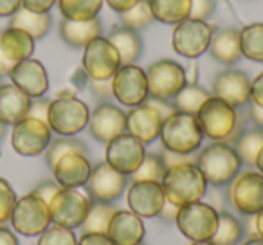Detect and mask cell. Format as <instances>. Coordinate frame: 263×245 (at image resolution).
<instances>
[{"mask_svg": "<svg viewBox=\"0 0 263 245\" xmlns=\"http://www.w3.org/2000/svg\"><path fill=\"white\" fill-rule=\"evenodd\" d=\"M197 121L204 137L215 143L231 144V146L243 130L240 112L216 96H211L200 106V110L197 112Z\"/></svg>", "mask_w": 263, "mask_h": 245, "instance_id": "1", "label": "cell"}, {"mask_svg": "<svg viewBox=\"0 0 263 245\" xmlns=\"http://www.w3.org/2000/svg\"><path fill=\"white\" fill-rule=\"evenodd\" d=\"M161 186L164 190L166 202L177 208L198 202L208 193V180L195 162H184L168 168L161 180Z\"/></svg>", "mask_w": 263, "mask_h": 245, "instance_id": "2", "label": "cell"}, {"mask_svg": "<svg viewBox=\"0 0 263 245\" xmlns=\"http://www.w3.org/2000/svg\"><path fill=\"white\" fill-rule=\"evenodd\" d=\"M159 139L164 150L180 155H193L202 146L204 134L200 130L197 116L175 112L162 121Z\"/></svg>", "mask_w": 263, "mask_h": 245, "instance_id": "3", "label": "cell"}, {"mask_svg": "<svg viewBox=\"0 0 263 245\" xmlns=\"http://www.w3.org/2000/svg\"><path fill=\"white\" fill-rule=\"evenodd\" d=\"M208 184L222 187L231 184L240 173L241 161L234 148L226 143H213L198 154L197 162Z\"/></svg>", "mask_w": 263, "mask_h": 245, "instance_id": "4", "label": "cell"}, {"mask_svg": "<svg viewBox=\"0 0 263 245\" xmlns=\"http://www.w3.org/2000/svg\"><path fill=\"white\" fill-rule=\"evenodd\" d=\"M90 108L85 101L72 98H54L49 103L47 125L60 137H74L88 125Z\"/></svg>", "mask_w": 263, "mask_h": 245, "instance_id": "5", "label": "cell"}, {"mask_svg": "<svg viewBox=\"0 0 263 245\" xmlns=\"http://www.w3.org/2000/svg\"><path fill=\"white\" fill-rule=\"evenodd\" d=\"M177 229L191 241L211 240L218 227V211L205 202H193L179 208L175 216Z\"/></svg>", "mask_w": 263, "mask_h": 245, "instance_id": "6", "label": "cell"}, {"mask_svg": "<svg viewBox=\"0 0 263 245\" xmlns=\"http://www.w3.org/2000/svg\"><path fill=\"white\" fill-rule=\"evenodd\" d=\"M9 222L16 234L27 238L40 236L52 223L49 204H45L42 198H38L33 193L24 195V197L16 198Z\"/></svg>", "mask_w": 263, "mask_h": 245, "instance_id": "7", "label": "cell"}, {"mask_svg": "<svg viewBox=\"0 0 263 245\" xmlns=\"http://www.w3.org/2000/svg\"><path fill=\"white\" fill-rule=\"evenodd\" d=\"M90 204V197L81 190L62 187L49 202V213H51L52 223L69 227V229L81 227L88 215Z\"/></svg>", "mask_w": 263, "mask_h": 245, "instance_id": "8", "label": "cell"}, {"mask_svg": "<svg viewBox=\"0 0 263 245\" xmlns=\"http://www.w3.org/2000/svg\"><path fill=\"white\" fill-rule=\"evenodd\" d=\"M148 98L173 101L187 85L186 72L180 63L173 60H159L146 69Z\"/></svg>", "mask_w": 263, "mask_h": 245, "instance_id": "9", "label": "cell"}, {"mask_svg": "<svg viewBox=\"0 0 263 245\" xmlns=\"http://www.w3.org/2000/svg\"><path fill=\"white\" fill-rule=\"evenodd\" d=\"M121 65L123 63H121L119 52L110 44L108 38L98 36L85 45L81 69L88 76V80H112Z\"/></svg>", "mask_w": 263, "mask_h": 245, "instance_id": "10", "label": "cell"}, {"mask_svg": "<svg viewBox=\"0 0 263 245\" xmlns=\"http://www.w3.org/2000/svg\"><path fill=\"white\" fill-rule=\"evenodd\" d=\"M213 29L204 20L186 18L179 22L173 29L172 45L179 56L187 60H197L209 49Z\"/></svg>", "mask_w": 263, "mask_h": 245, "instance_id": "11", "label": "cell"}, {"mask_svg": "<svg viewBox=\"0 0 263 245\" xmlns=\"http://www.w3.org/2000/svg\"><path fill=\"white\" fill-rule=\"evenodd\" d=\"M52 141V130L45 121L26 117L20 123L13 125L11 146L22 157H36L45 154Z\"/></svg>", "mask_w": 263, "mask_h": 245, "instance_id": "12", "label": "cell"}, {"mask_svg": "<svg viewBox=\"0 0 263 245\" xmlns=\"http://www.w3.org/2000/svg\"><path fill=\"white\" fill-rule=\"evenodd\" d=\"M112 96L124 106H137L148 99L146 70L136 63L121 65L110 80Z\"/></svg>", "mask_w": 263, "mask_h": 245, "instance_id": "13", "label": "cell"}, {"mask_svg": "<svg viewBox=\"0 0 263 245\" xmlns=\"http://www.w3.org/2000/svg\"><path fill=\"white\" fill-rule=\"evenodd\" d=\"M231 205L243 216H254L263 209V175L259 172L238 173L229 186Z\"/></svg>", "mask_w": 263, "mask_h": 245, "instance_id": "14", "label": "cell"}, {"mask_svg": "<svg viewBox=\"0 0 263 245\" xmlns=\"http://www.w3.org/2000/svg\"><path fill=\"white\" fill-rule=\"evenodd\" d=\"M128 186V177L116 172L108 162H98L92 166L90 177H88L85 190L92 202H106L112 204L124 193Z\"/></svg>", "mask_w": 263, "mask_h": 245, "instance_id": "15", "label": "cell"}, {"mask_svg": "<svg viewBox=\"0 0 263 245\" xmlns=\"http://www.w3.org/2000/svg\"><path fill=\"white\" fill-rule=\"evenodd\" d=\"M144 155H146L144 144L137 137L124 132L106 144L105 162H108L116 172L128 177L137 172L141 162L144 161Z\"/></svg>", "mask_w": 263, "mask_h": 245, "instance_id": "16", "label": "cell"}, {"mask_svg": "<svg viewBox=\"0 0 263 245\" xmlns=\"http://www.w3.org/2000/svg\"><path fill=\"white\" fill-rule=\"evenodd\" d=\"M87 128L96 141L108 144L117 136L126 132V112H123L121 106L103 101L90 112Z\"/></svg>", "mask_w": 263, "mask_h": 245, "instance_id": "17", "label": "cell"}, {"mask_svg": "<svg viewBox=\"0 0 263 245\" xmlns=\"http://www.w3.org/2000/svg\"><path fill=\"white\" fill-rule=\"evenodd\" d=\"M126 202L132 213L141 218H155L161 215L166 204V195L161 182L152 180H134L128 186Z\"/></svg>", "mask_w": 263, "mask_h": 245, "instance_id": "18", "label": "cell"}, {"mask_svg": "<svg viewBox=\"0 0 263 245\" xmlns=\"http://www.w3.org/2000/svg\"><path fill=\"white\" fill-rule=\"evenodd\" d=\"M34 42L22 29L8 26L0 31V76H9L16 63L33 58Z\"/></svg>", "mask_w": 263, "mask_h": 245, "instance_id": "19", "label": "cell"}, {"mask_svg": "<svg viewBox=\"0 0 263 245\" xmlns=\"http://www.w3.org/2000/svg\"><path fill=\"white\" fill-rule=\"evenodd\" d=\"M9 80L33 99L44 98L49 90V74L40 60L29 58L16 63L15 69L9 72Z\"/></svg>", "mask_w": 263, "mask_h": 245, "instance_id": "20", "label": "cell"}, {"mask_svg": "<svg viewBox=\"0 0 263 245\" xmlns=\"http://www.w3.org/2000/svg\"><path fill=\"white\" fill-rule=\"evenodd\" d=\"M215 96L222 101L229 103L231 106H245L251 101V80L247 74L236 69H229L220 72L213 83Z\"/></svg>", "mask_w": 263, "mask_h": 245, "instance_id": "21", "label": "cell"}, {"mask_svg": "<svg viewBox=\"0 0 263 245\" xmlns=\"http://www.w3.org/2000/svg\"><path fill=\"white\" fill-rule=\"evenodd\" d=\"M161 126V116L146 101L137 106H132L126 112V132L137 137L143 144H150L155 139H159Z\"/></svg>", "mask_w": 263, "mask_h": 245, "instance_id": "22", "label": "cell"}, {"mask_svg": "<svg viewBox=\"0 0 263 245\" xmlns=\"http://www.w3.org/2000/svg\"><path fill=\"white\" fill-rule=\"evenodd\" d=\"M52 177L62 187H74L80 190L85 187L92 172V162L88 155L83 154H69L63 155L58 162L51 168Z\"/></svg>", "mask_w": 263, "mask_h": 245, "instance_id": "23", "label": "cell"}, {"mask_svg": "<svg viewBox=\"0 0 263 245\" xmlns=\"http://www.w3.org/2000/svg\"><path fill=\"white\" fill-rule=\"evenodd\" d=\"M106 234L116 245H137L144 240L146 229L143 218L136 213L130 209H117L110 218Z\"/></svg>", "mask_w": 263, "mask_h": 245, "instance_id": "24", "label": "cell"}, {"mask_svg": "<svg viewBox=\"0 0 263 245\" xmlns=\"http://www.w3.org/2000/svg\"><path fill=\"white\" fill-rule=\"evenodd\" d=\"M33 98L20 90L13 83L0 85V121L6 126H13L29 116Z\"/></svg>", "mask_w": 263, "mask_h": 245, "instance_id": "25", "label": "cell"}, {"mask_svg": "<svg viewBox=\"0 0 263 245\" xmlns=\"http://www.w3.org/2000/svg\"><path fill=\"white\" fill-rule=\"evenodd\" d=\"M209 54L215 62L222 65H234L241 60L240 47V31L236 29H218L213 31L211 42H209Z\"/></svg>", "mask_w": 263, "mask_h": 245, "instance_id": "26", "label": "cell"}, {"mask_svg": "<svg viewBox=\"0 0 263 245\" xmlns=\"http://www.w3.org/2000/svg\"><path fill=\"white\" fill-rule=\"evenodd\" d=\"M101 31L103 26L98 16L90 20H81V22L67 20V18H63L60 22V36L72 49H85V45L88 42L101 36Z\"/></svg>", "mask_w": 263, "mask_h": 245, "instance_id": "27", "label": "cell"}, {"mask_svg": "<svg viewBox=\"0 0 263 245\" xmlns=\"http://www.w3.org/2000/svg\"><path fill=\"white\" fill-rule=\"evenodd\" d=\"M108 42L117 49L119 58L123 65L128 63H136L143 54V40H141L137 31L126 29V27H116L112 33L108 34Z\"/></svg>", "mask_w": 263, "mask_h": 245, "instance_id": "28", "label": "cell"}, {"mask_svg": "<svg viewBox=\"0 0 263 245\" xmlns=\"http://www.w3.org/2000/svg\"><path fill=\"white\" fill-rule=\"evenodd\" d=\"M9 26L16 27V29H22L33 40H40V38H44L51 31L52 18L49 13H33L26 8H20L9 18Z\"/></svg>", "mask_w": 263, "mask_h": 245, "instance_id": "29", "label": "cell"}, {"mask_svg": "<svg viewBox=\"0 0 263 245\" xmlns=\"http://www.w3.org/2000/svg\"><path fill=\"white\" fill-rule=\"evenodd\" d=\"M150 8L154 20L177 26L182 20L190 18L191 0H150Z\"/></svg>", "mask_w": 263, "mask_h": 245, "instance_id": "30", "label": "cell"}, {"mask_svg": "<svg viewBox=\"0 0 263 245\" xmlns=\"http://www.w3.org/2000/svg\"><path fill=\"white\" fill-rule=\"evenodd\" d=\"M263 146V128H243L238 139L233 143L234 152L240 157L241 164L245 166H254L256 157H258L259 150Z\"/></svg>", "mask_w": 263, "mask_h": 245, "instance_id": "31", "label": "cell"}, {"mask_svg": "<svg viewBox=\"0 0 263 245\" xmlns=\"http://www.w3.org/2000/svg\"><path fill=\"white\" fill-rule=\"evenodd\" d=\"M245 234L243 222L227 211H218V227L211 241L215 245H236Z\"/></svg>", "mask_w": 263, "mask_h": 245, "instance_id": "32", "label": "cell"}, {"mask_svg": "<svg viewBox=\"0 0 263 245\" xmlns=\"http://www.w3.org/2000/svg\"><path fill=\"white\" fill-rule=\"evenodd\" d=\"M241 56L256 63H263V24H249L240 31Z\"/></svg>", "mask_w": 263, "mask_h": 245, "instance_id": "33", "label": "cell"}, {"mask_svg": "<svg viewBox=\"0 0 263 245\" xmlns=\"http://www.w3.org/2000/svg\"><path fill=\"white\" fill-rule=\"evenodd\" d=\"M58 9L67 20H90L101 11L103 0H58Z\"/></svg>", "mask_w": 263, "mask_h": 245, "instance_id": "34", "label": "cell"}, {"mask_svg": "<svg viewBox=\"0 0 263 245\" xmlns=\"http://www.w3.org/2000/svg\"><path fill=\"white\" fill-rule=\"evenodd\" d=\"M209 98H211V94H209L205 88H202L200 85H186V87L177 94V98L173 99V105H175L177 112L197 116L200 106L204 105Z\"/></svg>", "mask_w": 263, "mask_h": 245, "instance_id": "35", "label": "cell"}, {"mask_svg": "<svg viewBox=\"0 0 263 245\" xmlns=\"http://www.w3.org/2000/svg\"><path fill=\"white\" fill-rule=\"evenodd\" d=\"M117 209L106 202H92L88 215L83 222V233H106L112 215Z\"/></svg>", "mask_w": 263, "mask_h": 245, "instance_id": "36", "label": "cell"}, {"mask_svg": "<svg viewBox=\"0 0 263 245\" xmlns=\"http://www.w3.org/2000/svg\"><path fill=\"white\" fill-rule=\"evenodd\" d=\"M69 154L88 155V150L76 137H58V139L51 141L49 148L45 150V162H47L49 168H52L63 155H69Z\"/></svg>", "mask_w": 263, "mask_h": 245, "instance_id": "37", "label": "cell"}, {"mask_svg": "<svg viewBox=\"0 0 263 245\" xmlns=\"http://www.w3.org/2000/svg\"><path fill=\"white\" fill-rule=\"evenodd\" d=\"M119 22L123 27L132 31H141L154 22L150 0H137L136 6H132L128 11L119 13Z\"/></svg>", "mask_w": 263, "mask_h": 245, "instance_id": "38", "label": "cell"}, {"mask_svg": "<svg viewBox=\"0 0 263 245\" xmlns=\"http://www.w3.org/2000/svg\"><path fill=\"white\" fill-rule=\"evenodd\" d=\"M166 173L164 161L159 154H146L144 161L137 168L136 173H132V182L134 180H152V182H161Z\"/></svg>", "mask_w": 263, "mask_h": 245, "instance_id": "39", "label": "cell"}, {"mask_svg": "<svg viewBox=\"0 0 263 245\" xmlns=\"http://www.w3.org/2000/svg\"><path fill=\"white\" fill-rule=\"evenodd\" d=\"M36 245H78V236L74 233V229L51 223L38 236Z\"/></svg>", "mask_w": 263, "mask_h": 245, "instance_id": "40", "label": "cell"}, {"mask_svg": "<svg viewBox=\"0 0 263 245\" xmlns=\"http://www.w3.org/2000/svg\"><path fill=\"white\" fill-rule=\"evenodd\" d=\"M16 198L18 197H16L11 184L0 177V225H6L9 222Z\"/></svg>", "mask_w": 263, "mask_h": 245, "instance_id": "41", "label": "cell"}, {"mask_svg": "<svg viewBox=\"0 0 263 245\" xmlns=\"http://www.w3.org/2000/svg\"><path fill=\"white\" fill-rule=\"evenodd\" d=\"M216 0H191L190 18L193 20H208L215 13Z\"/></svg>", "mask_w": 263, "mask_h": 245, "instance_id": "42", "label": "cell"}, {"mask_svg": "<svg viewBox=\"0 0 263 245\" xmlns=\"http://www.w3.org/2000/svg\"><path fill=\"white\" fill-rule=\"evenodd\" d=\"M62 190V186H60L56 180H44V182H40L36 187H34L31 193L36 195L38 198H42V200L45 202V204H49V202L52 200V197H54L58 191Z\"/></svg>", "mask_w": 263, "mask_h": 245, "instance_id": "43", "label": "cell"}, {"mask_svg": "<svg viewBox=\"0 0 263 245\" xmlns=\"http://www.w3.org/2000/svg\"><path fill=\"white\" fill-rule=\"evenodd\" d=\"M88 88H90V92L96 96V98L99 99H110L114 98L112 96V83H110V80H88Z\"/></svg>", "mask_w": 263, "mask_h": 245, "instance_id": "44", "label": "cell"}, {"mask_svg": "<svg viewBox=\"0 0 263 245\" xmlns=\"http://www.w3.org/2000/svg\"><path fill=\"white\" fill-rule=\"evenodd\" d=\"M49 99L45 98H34L31 101V108H29V116L27 117H34V119H40L47 123V112H49Z\"/></svg>", "mask_w": 263, "mask_h": 245, "instance_id": "45", "label": "cell"}, {"mask_svg": "<svg viewBox=\"0 0 263 245\" xmlns=\"http://www.w3.org/2000/svg\"><path fill=\"white\" fill-rule=\"evenodd\" d=\"M146 103L152 106V108H155V112L161 116V119H168L170 116H173V114L177 112L175 105H173V101H166V99H146Z\"/></svg>", "mask_w": 263, "mask_h": 245, "instance_id": "46", "label": "cell"}, {"mask_svg": "<svg viewBox=\"0 0 263 245\" xmlns=\"http://www.w3.org/2000/svg\"><path fill=\"white\" fill-rule=\"evenodd\" d=\"M78 245H116L106 233H83L78 240Z\"/></svg>", "mask_w": 263, "mask_h": 245, "instance_id": "47", "label": "cell"}, {"mask_svg": "<svg viewBox=\"0 0 263 245\" xmlns=\"http://www.w3.org/2000/svg\"><path fill=\"white\" fill-rule=\"evenodd\" d=\"M58 0H22V8L33 13H49Z\"/></svg>", "mask_w": 263, "mask_h": 245, "instance_id": "48", "label": "cell"}, {"mask_svg": "<svg viewBox=\"0 0 263 245\" xmlns=\"http://www.w3.org/2000/svg\"><path fill=\"white\" fill-rule=\"evenodd\" d=\"M251 103L263 106V72L251 81Z\"/></svg>", "mask_w": 263, "mask_h": 245, "instance_id": "49", "label": "cell"}, {"mask_svg": "<svg viewBox=\"0 0 263 245\" xmlns=\"http://www.w3.org/2000/svg\"><path fill=\"white\" fill-rule=\"evenodd\" d=\"M161 157H162V161H164L166 169L172 168V166H177V164H184V162H193V159H191V155L173 154V152H168V150L162 152Z\"/></svg>", "mask_w": 263, "mask_h": 245, "instance_id": "50", "label": "cell"}, {"mask_svg": "<svg viewBox=\"0 0 263 245\" xmlns=\"http://www.w3.org/2000/svg\"><path fill=\"white\" fill-rule=\"evenodd\" d=\"M22 8V0H0V18H11Z\"/></svg>", "mask_w": 263, "mask_h": 245, "instance_id": "51", "label": "cell"}, {"mask_svg": "<svg viewBox=\"0 0 263 245\" xmlns=\"http://www.w3.org/2000/svg\"><path fill=\"white\" fill-rule=\"evenodd\" d=\"M247 117L251 119V123L256 128H263V106H258L254 103H251L247 108Z\"/></svg>", "mask_w": 263, "mask_h": 245, "instance_id": "52", "label": "cell"}, {"mask_svg": "<svg viewBox=\"0 0 263 245\" xmlns=\"http://www.w3.org/2000/svg\"><path fill=\"white\" fill-rule=\"evenodd\" d=\"M0 245H18V238H16L15 231L0 225Z\"/></svg>", "mask_w": 263, "mask_h": 245, "instance_id": "53", "label": "cell"}, {"mask_svg": "<svg viewBox=\"0 0 263 245\" xmlns=\"http://www.w3.org/2000/svg\"><path fill=\"white\" fill-rule=\"evenodd\" d=\"M106 4L110 6V9H114L116 13H124L137 4V0H105Z\"/></svg>", "mask_w": 263, "mask_h": 245, "instance_id": "54", "label": "cell"}, {"mask_svg": "<svg viewBox=\"0 0 263 245\" xmlns=\"http://www.w3.org/2000/svg\"><path fill=\"white\" fill-rule=\"evenodd\" d=\"M184 72H186L187 85H197V81H198V67H197V63H195V60H191L190 65L184 67Z\"/></svg>", "mask_w": 263, "mask_h": 245, "instance_id": "55", "label": "cell"}, {"mask_svg": "<svg viewBox=\"0 0 263 245\" xmlns=\"http://www.w3.org/2000/svg\"><path fill=\"white\" fill-rule=\"evenodd\" d=\"M177 211H179V208H177V205H173V204H170V202H166L164 204V208H162V211H161V218L162 220H173V222H175V216H177Z\"/></svg>", "mask_w": 263, "mask_h": 245, "instance_id": "56", "label": "cell"}, {"mask_svg": "<svg viewBox=\"0 0 263 245\" xmlns=\"http://www.w3.org/2000/svg\"><path fill=\"white\" fill-rule=\"evenodd\" d=\"M254 227H256V234H258L259 238H263V209L259 213H256L254 216Z\"/></svg>", "mask_w": 263, "mask_h": 245, "instance_id": "57", "label": "cell"}, {"mask_svg": "<svg viewBox=\"0 0 263 245\" xmlns=\"http://www.w3.org/2000/svg\"><path fill=\"white\" fill-rule=\"evenodd\" d=\"M240 245H263V238L259 236H249L245 241H241Z\"/></svg>", "mask_w": 263, "mask_h": 245, "instance_id": "58", "label": "cell"}, {"mask_svg": "<svg viewBox=\"0 0 263 245\" xmlns=\"http://www.w3.org/2000/svg\"><path fill=\"white\" fill-rule=\"evenodd\" d=\"M254 166H256V169H258L259 173L263 175V146H261V150H259V154H258V157H256V162H254Z\"/></svg>", "mask_w": 263, "mask_h": 245, "instance_id": "59", "label": "cell"}, {"mask_svg": "<svg viewBox=\"0 0 263 245\" xmlns=\"http://www.w3.org/2000/svg\"><path fill=\"white\" fill-rule=\"evenodd\" d=\"M190 245H215L211 240H205V241H191Z\"/></svg>", "mask_w": 263, "mask_h": 245, "instance_id": "60", "label": "cell"}, {"mask_svg": "<svg viewBox=\"0 0 263 245\" xmlns=\"http://www.w3.org/2000/svg\"><path fill=\"white\" fill-rule=\"evenodd\" d=\"M4 134H6V125L2 123V121H0V139L4 137Z\"/></svg>", "mask_w": 263, "mask_h": 245, "instance_id": "61", "label": "cell"}, {"mask_svg": "<svg viewBox=\"0 0 263 245\" xmlns=\"http://www.w3.org/2000/svg\"><path fill=\"white\" fill-rule=\"evenodd\" d=\"M137 245H144V243H143V241H141V243H137Z\"/></svg>", "mask_w": 263, "mask_h": 245, "instance_id": "62", "label": "cell"}]
</instances>
